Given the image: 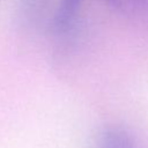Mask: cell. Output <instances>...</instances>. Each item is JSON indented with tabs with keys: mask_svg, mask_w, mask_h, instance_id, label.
Here are the masks:
<instances>
[{
	"mask_svg": "<svg viewBox=\"0 0 148 148\" xmlns=\"http://www.w3.org/2000/svg\"><path fill=\"white\" fill-rule=\"evenodd\" d=\"M92 148H136V146L128 131L123 127L111 126L97 134Z\"/></svg>",
	"mask_w": 148,
	"mask_h": 148,
	"instance_id": "6da1fadb",
	"label": "cell"
},
{
	"mask_svg": "<svg viewBox=\"0 0 148 148\" xmlns=\"http://www.w3.org/2000/svg\"><path fill=\"white\" fill-rule=\"evenodd\" d=\"M80 1L81 0H62L56 18V22L58 23L59 27L65 25L69 22V20L75 14L77 6L80 5Z\"/></svg>",
	"mask_w": 148,
	"mask_h": 148,
	"instance_id": "7a4b0ae2",
	"label": "cell"
}]
</instances>
